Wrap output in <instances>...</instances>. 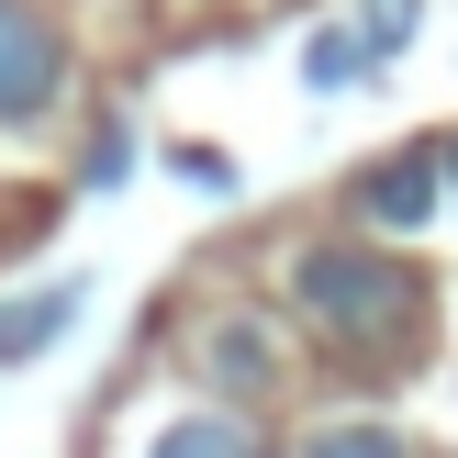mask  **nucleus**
Here are the masks:
<instances>
[{
  "label": "nucleus",
  "mask_w": 458,
  "mask_h": 458,
  "mask_svg": "<svg viewBox=\"0 0 458 458\" xmlns=\"http://www.w3.org/2000/svg\"><path fill=\"white\" fill-rule=\"evenodd\" d=\"M414 34H425V0H358L347 22H325V34L302 45V79L313 89H358V79H380Z\"/></svg>",
  "instance_id": "obj_2"
},
{
  "label": "nucleus",
  "mask_w": 458,
  "mask_h": 458,
  "mask_svg": "<svg viewBox=\"0 0 458 458\" xmlns=\"http://www.w3.org/2000/svg\"><path fill=\"white\" fill-rule=\"evenodd\" d=\"M437 157H447V201H458V134H447V146H437Z\"/></svg>",
  "instance_id": "obj_9"
},
{
  "label": "nucleus",
  "mask_w": 458,
  "mask_h": 458,
  "mask_svg": "<svg viewBox=\"0 0 458 458\" xmlns=\"http://www.w3.org/2000/svg\"><path fill=\"white\" fill-rule=\"evenodd\" d=\"M146 458H280V447H268V425H258V414H224V403H201V414L157 425V447H146Z\"/></svg>",
  "instance_id": "obj_6"
},
{
  "label": "nucleus",
  "mask_w": 458,
  "mask_h": 458,
  "mask_svg": "<svg viewBox=\"0 0 458 458\" xmlns=\"http://www.w3.org/2000/svg\"><path fill=\"white\" fill-rule=\"evenodd\" d=\"M302 458H414V437L403 425H380V414H335V425H313Z\"/></svg>",
  "instance_id": "obj_8"
},
{
  "label": "nucleus",
  "mask_w": 458,
  "mask_h": 458,
  "mask_svg": "<svg viewBox=\"0 0 458 458\" xmlns=\"http://www.w3.org/2000/svg\"><path fill=\"white\" fill-rule=\"evenodd\" d=\"M201 369H213L224 392H235V414H246V403H268V392H280V347H268V325H246V313H235V325H213V347H201Z\"/></svg>",
  "instance_id": "obj_7"
},
{
  "label": "nucleus",
  "mask_w": 458,
  "mask_h": 458,
  "mask_svg": "<svg viewBox=\"0 0 458 458\" xmlns=\"http://www.w3.org/2000/svg\"><path fill=\"white\" fill-rule=\"evenodd\" d=\"M291 313L335 358H403L425 335V280H414V258H392L369 235H313V246H291Z\"/></svg>",
  "instance_id": "obj_1"
},
{
  "label": "nucleus",
  "mask_w": 458,
  "mask_h": 458,
  "mask_svg": "<svg viewBox=\"0 0 458 458\" xmlns=\"http://www.w3.org/2000/svg\"><path fill=\"white\" fill-rule=\"evenodd\" d=\"M79 302H89L79 280H34V291H12V302H0V369L45 358V347H56L67 325H79Z\"/></svg>",
  "instance_id": "obj_5"
},
{
  "label": "nucleus",
  "mask_w": 458,
  "mask_h": 458,
  "mask_svg": "<svg viewBox=\"0 0 458 458\" xmlns=\"http://www.w3.org/2000/svg\"><path fill=\"white\" fill-rule=\"evenodd\" d=\"M67 89V45L34 0H0V123H45Z\"/></svg>",
  "instance_id": "obj_3"
},
{
  "label": "nucleus",
  "mask_w": 458,
  "mask_h": 458,
  "mask_svg": "<svg viewBox=\"0 0 458 458\" xmlns=\"http://www.w3.org/2000/svg\"><path fill=\"white\" fill-rule=\"evenodd\" d=\"M447 213V157L437 146H403V157H380L369 179H358V224H369V235H425V224Z\"/></svg>",
  "instance_id": "obj_4"
}]
</instances>
